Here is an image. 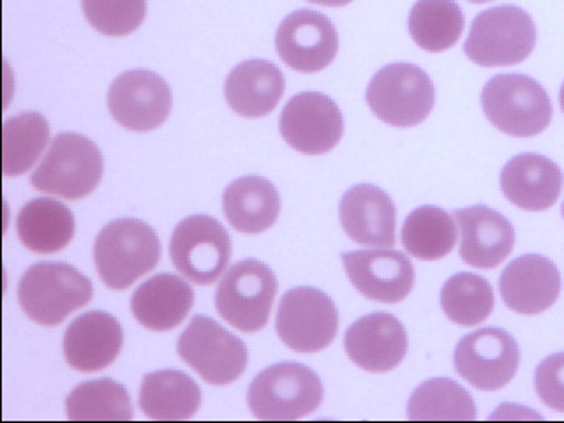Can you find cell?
Instances as JSON below:
<instances>
[{"instance_id": "obj_24", "label": "cell", "mask_w": 564, "mask_h": 423, "mask_svg": "<svg viewBox=\"0 0 564 423\" xmlns=\"http://www.w3.org/2000/svg\"><path fill=\"white\" fill-rule=\"evenodd\" d=\"M286 82L281 69L269 61H246L229 73L225 96L235 113L258 119L272 113L281 101Z\"/></svg>"}, {"instance_id": "obj_37", "label": "cell", "mask_w": 564, "mask_h": 423, "mask_svg": "<svg viewBox=\"0 0 564 423\" xmlns=\"http://www.w3.org/2000/svg\"><path fill=\"white\" fill-rule=\"evenodd\" d=\"M560 102H561V108H563V111H564V84H563V87H561Z\"/></svg>"}, {"instance_id": "obj_29", "label": "cell", "mask_w": 564, "mask_h": 423, "mask_svg": "<svg viewBox=\"0 0 564 423\" xmlns=\"http://www.w3.org/2000/svg\"><path fill=\"white\" fill-rule=\"evenodd\" d=\"M464 31L463 9L455 0H419L410 13V34L425 52L452 48Z\"/></svg>"}, {"instance_id": "obj_33", "label": "cell", "mask_w": 564, "mask_h": 423, "mask_svg": "<svg viewBox=\"0 0 564 423\" xmlns=\"http://www.w3.org/2000/svg\"><path fill=\"white\" fill-rule=\"evenodd\" d=\"M441 307L455 325H480L494 311L492 286L476 273H455L441 290Z\"/></svg>"}, {"instance_id": "obj_22", "label": "cell", "mask_w": 564, "mask_h": 423, "mask_svg": "<svg viewBox=\"0 0 564 423\" xmlns=\"http://www.w3.org/2000/svg\"><path fill=\"white\" fill-rule=\"evenodd\" d=\"M501 189L522 210H546L560 198L563 172L545 155H516L502 167Z\"/></svg>"}, {"instance_id": "obj_13", "label": "cell", "mask_w": 564, "mask_h": 423, "mask_svg": "<svg viewBox=\"0 0 564 423\" xmlns=\"http://www.w3.org/2000/svg\"><path fill=\"white\" fill-rule=\"evenodd\" d=\"M282 138L291 149L307 155L330 152L344 132V119L334 99L322 93L291 97L279 120Z\"/></svg>"}, {"instance_id": "obj_36", "label": "cell", "mask_w": 564, "mask_h": 423, "mask_svg": "<svg viewBox=\"0 0 564 423\" xmlns=\"http://www.w3.org/2000/svg\"><path fill=\"white\" fill-rule=\"evenodd\" d=\"M313 4L328 6V8H340V6H348L352 0H307Z\"/></svg>"}, {"instance_id": "obj_9", "label": "cell", "mask_w": 564, "mask_h": 423, "mask_svg": "<svg viewBox=\"0 0 564 423\" xmlns=\"http://www.w3.org/2000/svg\"><path fill=\"white\" fill-rule=\"evenodd\" d=\"M176 351L207 383L217 387L237 381L249 360L242 339L202 314L194 316L182 332Z\"/></svg>"}, {"instance_id": "obj_27", "label": "cell", "mask_w": 564, "mask_h": 423, "mask_svg": "<svg viewBox=\"0 0 564 423\" xmlns=\"http://www.w3.org/2000/svg\"><path fill=\"white\" fill-rule=\"evenodd\" d=\"M140 405L150 420H189L202 405V390L182 370H158L143 378Z\"/></svg>"}, {"instance_id": "obj_21", "label": "cell", "mask_w": 564, "mask_h": 423, "mask_svg": "<svg viewBox=\"0 0 564 423\" xmlns=\"http://www.w3.org/2000/svg\"><path fill=\"white\" fill-rule=\"evenodd\" d=\"M123 332L117 317L102 311L82 314L64 335L67 364L79 372L106 369L119 357Z\"/></svg>"}, {"instance_id": "obj_7", "label": "cell", "mask_w": 564, "mask_h": 423, "mask_svg": "<svg viewBox=\"0 0 564 423\" xmlns=\"http://www.w3.org/2000/svg\"><path fill=\"white\" fill-rule=\"evenodd\" d=\"M366 97L379 120L393 128H413L431 115L436 93L425 70L397 62L376 73Z\"/></svg>"}, {"instance_id": "obj_39", "label": "cell", "mask_w": 564, "mask_h": 423, "mask_svg": "<svg viewBox=\"0 0 564 423\" xmlns=\"http://www.w3.org/2000/svg\"><path fill=\"white\" fill-rule=\"evenodd\" d=\"M561 212H563V217H564V203H563V208H561Z\"/></svg>"}, {"instance_id": "obj_25", "label": "cell", "mask_w": 564, "mask_h": 423, "mask_svg": "<svg viewBox=\"0 0 564 423\" xmlns=\"http://www.w3.org/2000/svg\"><path fill=\"white\" fill-rule=\"evenodd\" d=\"M223 210L229 225L240 234H263L281 212V199L272 182L263 176H242L223 194Z\"/></svg>"}, {"instance_id": "obj_26", "label": "cell", "mask_w": 564, "mask_h": 423, "mask_svg": "<svg viewBox=\"0 0 564 423\" xmlns=\"http://www.w3.org/2000/svg\"><path fill=\"white\" fill-rule=\"evenodd\" d=\"M18 237L37 254H53L69 246L75 237L73 212L52 198H35L18 214Z\"/></svg>"}, {"instance_id": "obj_32", "label": "cell", "mask_w": 564, "mask_h": 423, "mask_svg": "<svg viewBox=\"0 0 564 423\" xmlns=\"http://www.w3.org/2000/svg\"><path fill=\"white\" fill-rule=\"evenodd\" d=\"M411 420H475L471 393L454 379L434 378L420 384L408 402Z\"/></svg>"}, {"instance_id": "obj_23", "label": "cell", "mask_w": 564, "mask_h": 423, "mask_svg": "<svg viewBox=\"0 0 564 423\" xmlns=\"http://www.w3.org/2000/svg\"><path fill=\"white\" fill-rule=\"evenodd\" d=\"M194 305L189 282L173 273H158L143 282L131 300V311L149 330L167 332L184 322Z\"/></svg>"}, {"instance_id": "obj_5", "label": "cell", "mask_w": 564, "mask_h": 423, "mask_svg": "<svg viewBox=\"0 0 564 423\" xmlns=\"http://www.w3.org/2000/svg\"><path fill=\"white\" fill-rule=\"evenodd\" d=\"M534 43L533 18L517 6H499L475 18L464 52L478 66L507 67L524 62Z\"/></svg>"}, {"instance_id": "obj_11", "label": "cell", "mask_w": 564, "mask_h": 423, "mask_svg": "<svg viewBox=\"0 0 564 423\" xmlns=\"http://www.w3.org/2000/svg\"><path fill=\"white\" fill-rule=\"evenodd\" d=\"M175 269L185 279L207 286L220 278L231 260V238L210 216H191L176 226L170 242Z\"/></svg>"}, {"instance_id": "obj_17", "label": "cell", "mask_w": 564, "mask_h": 423, "mask_svg": "<svg viewBox=\"0 0 564 423\" xmlns=\"http://www.w3.org/2000/svg\"><path fill=\"white\" fill-rule=\"evenodd\" d=\"M344 348L360 369L388 372L404 360L408 334L393 314H367L349 326Z\"/></svg>"}, {"instance_id": "obj_3", "label": "cell", "mask_w": 564, "mask_h": 423, "mask_svg": "<svg viewBox=\"0 0 564 423\" xmlns=\"http://www.w3.org/2000/svg\"><path fill=\"white\" fill-rule=\"evenodd\" d=\"M323 401V384L311 367L282 361L256 376L247 402L260 420H299L314 413Z\"/></svg>"}, {"instance_id": "obj_19", "label": "cell", "mask_w": 564, "mask_h": 423, "mask_svg": "<svg viewBox=\"0 0 564 423\" xmlns=\"http://www.w3.org/2000/svg\"><path fill=\"white\" fill-rule=\"evenodd\" d=\"M502 302L519 314L545 313L560 299L561 273L549 258L524 254L511 261L499 278Z\"/></svg>"}, {"instance_id": "obj_35", "label": "cell", "mask_w": 564, "mask_h": 423, "mask_svg": "<svg viewBox=\"0 0 564 423\" xmlns=\"http://www.w3.org/2000/svg\"><path fill=\"white\" fill-rule=\"evenodd\" d=\"M534 387L543 404L564 413V351L554 352L536 367Z\"/></svg>"}, {"instance_id": "obj_12", "label": "cell", "mask_w": 564, "mask_h": 423, "mask_svg": "<svg viewBox=\"0 0 564 423\" xmlns=\"http://www.w3.org/2000/svg\"><path fill=\"white\" fill-rule=\"evenodd\" d=\"M454 364L467 383L484 392H496L516 378L519 344L502 328H480L458 340Z\"/></svg>"}, {"instance_id": "obj_20", "label": "cell", "mask_w": 564, "mask_h": 423, "mask_svg": "<svg viewBox=\"0 0 564 423\" xmlns=\"http://www.w3.org/2000/svg\"><path fill=\"white\" fill-rule=\"evenodd\" d=\"M340 225L351 240L390 249L395 243L397 214L392 198L372 184H358L340 199Z\"/></svg>"}, {"instance_id": "obj_8", "label": "cell", "mask_w": 564, "mask_h": 423, "mask_svg": "<svg viewBox=\"0 0 564 423\" xmlns=\"http://www.w3.org/2000/svg\"><path fill=\"white\" fill-rule=\"evenodd\" d=\"M278 295V278L269 264L238 261L226 272L216 291L219 316L237 330L252 334L267 326Z\"/></svg>"}, {"instance_id": "obj_31", "label": "cell", "mask_w": 564, "mask_h": 423, "mask_svg": "<svg viewBox=\"0 0 564 423\" xmlns=\"http://www.w3.org/2000/svg\"><path fill=\"white\" fill-rule=\"evenodd\" d=\"M70 420H132L131 397L113 379H93L78 384L66 399Z\"/></svg>"}, {"instance_id": "obj_2", "label": "cell", "mask_w": 564, "mask_h": 423, "mask_svg": "<svg viewBox=\"0 0 564 423\" xmlns=\"http://www.w3.org/2000/svg\"><path fill=\"white\" fill-rule=\"evenodd\" d=\"M90 279L67 263L34 264L23 273L18 300L32 322L43 326L61 325L70 313L93 300Z\"/></svg>"}, {"instance_id": "obj_38", "label": "cell", "mask_w": 564, "mask_h": 423, "mask_svg": "<svg viewBox=\"0 0 564 423\" xmlns=\"http://www.w3.org/2000/svg\"><path fill=\"white\" fill-rule=\"evenodd\" d=\"M467 2H475V4H485V2H490V0H467Z\"/></svg>"}, {"instance_id": "obj_15", "label": "cell", "mask_w": 564, "mask_h": 423, "mask_svg": "<svg viewBox=\"0 0 564 423\" xmlns=\"http://www.w3.org/2000/svg\"><path fill=\"white\" fill-rule=\"evenodd\" d=\"M279 57L299 73H317L334 62L339 37L325 14L300 9L282 20L275 35Z\"/></svg>"}, {"instance_id": "obj_34", "label": "cell", "mask_w": 564, "mask_h": 423, "mask_svg": "<svg viewBox=\"0 0 564 423\" xmlns=\"http://www.w3.org/2000/svg\"><path fill=\"white\" fill-rule=\"evenodd\" d=\"M82 8L88 23L111 37L131 34L147 17V0H82Z\"/></svg>"}, {"instance_id": "obj_18", "label": "cell", "mask_w": 564, "mask_h": 423, "mask_svg": "<svg viewBox=\"0 0 564 423\" xmlns=\"http://www.w3.org/2000/svg\"><path fill=\"white\" fill-rule=\"evenodd\" d=\"M460 258L475 269L492 270L507 260L516 246V229L507 217L485 205L458 208Z\"/></svg>"}, {"instance_id": "obj_16", "label": "cell", "mask_w": 564, "mask_h": 423, "mask_svg": "<svg viewBox=\"0 0 564 423\" xmlns=\"http://www.w3.org/2000/svg\"><path fill=\"white\" fill-rule=\"evenodd\" d=\"M343 263L352 286L367 299L397 304L413 290V263L401 251L375 249L343 252Z\"/></svg>"}, {"instance_id": "obj_28", "label": "cell", "mask_w": 564, "mask_h": 423, "mask_svg": "<svg viewBox=\"0 0 564 423\" xmlns=\"http://www.w3.org/2000/svg\"><path fill=\"white\" fill-rule=\"evenodd\" d=\"M457 225L448 212L432 205L414 208L402 226V246L414 258L436 261L454 251Z\"/></svg>"}, {"instance_id": "obj_4", "label": "cell", "mask_w": 564, "mask_h": 423, "mask_svg": "<svg viewBox=\"0 0 564 423\" xmlns=\"http://www.w3.org/2000/svg\"><path fill=\"white\" fill-rule=\"evenodd\" d=\"M102 170L101 150L94 141L76 132H62L32 175V185L41 193L75 202L97 189Z\"/></svg>"}, {"instance_id": "obj_1", "label": "cell", "mask_w": 564, "mask_h": 423, "mask_svg": "<svg viewBox=\"0 0 564 423\" xmlns=\"http://www.w3.org/2000/svg\"><path fill=\"white\" fill-rule=\"evenodd\" d=\"M161 260L154 229L134 217L117 219L101 229L94 243L97 273L110 290H128Z\"/></svg>"}, {"instance_id": "obj_6", "label": "cell", "mask_w": 564, "mask_h": 423, "mask_svg": "<svg viewBox=\"0 0 564 423\" xmlns=\"http://www.w3.org/2000/svg\"><path fill=\"white\" fill-rule=\"evenodd\" d=\"M481 106L494 128L510 137H536L552 120L549 94L525 75L494 76L484 87Z\"/></svg>"}, {"instance_id": "obj_10", "label": "cell", "mask_w": 564, "mask_h": 423, "mask_svg": "<svg viewBox=\"0 0 564 423\" xmlns=\"http://www.w3.org/2000/svg\"><path fill=\"white\" fill-rule=\"evenodd\" d=\"M279 337L296 352L328 348L339 330L334 300L311 286L293 288L281 299L275 322Z\"/></svg>"}, {"instance_id": "obj_14", "label": "cell", "mask_w": 564, "mask_h": 423, "mask_svg": "<svg viewBox=\"0 0 564 423\" xmlns=\"http://www.w3.org/2000/svg\"><path fill=\"white\" fill-rule=\"evenodd\" d=\"M172 90L152 70H126L111 84L108 108L111 117L129 131L161 128L172 111Z\"/></svg>"}, {"instance_id": "obj_30", "label": "cell", "mask_w": 564, "mask_h": 423, "mask_svg": "<svg viewBox=\"0 0 564 423\" xmlns=\"http://www.w3.org/2000/svg\"><path fill=\"white\" fill-rule=\"evenodd\" d=\"M50 141V123L37 111L8 119L2 128V166L6 176H20L34 166Z\"/></svg>"}]
</instances>
